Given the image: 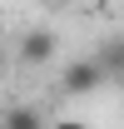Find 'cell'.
Here are the masks:
<instances>
[{
	"instance_id": "6da1fadb",
	"label": "cell",
	"mask_w": 124,
	"mask_h": 129,
	"mask_svg": "<svg viewBox=\"0 0 124 129\" xmlns=\"http://www.w3.org/2000/svg\"><path fill=\"white\" fill-rule=\"evenodd\" d=\"M104 80H109V70L99 64V55H79V60H70L60 70V89L65 94H94Z\"/></svg>"
},
{
	"instance_id": "7a4b0ae2",
	"label": "cell",
	"mask_w": 124,
	"mask_h": 129,
	"mask_svg": "<svg viewBox=\"0 0 124 129\" xmlns=\"http://www.w3.org/2000/svg\"><path fill=\"white\" fill-rule=\"evenodd\" d=\"M55 50H60V40H55V30H25L15 45V64H25V70H40V64L55 60Z\"/></svg>"
},
{
	"instance_id": "3957f363",
	"label": "cell",
	"mask_w": 124,
	"mask_h": 129,
	"mask_svg": "<svg viewBox=\"0 0 124 129\" xmlns=\"http://www.w3.org/2000/svg\"><path fill=\"white\" fill-rule=\"evenodd\" d=\"M0 129H50V124L40 119V109H30V104H10L5 119H0Z\"/></svg>"
},
{
	"instance_id": "277c9868",
	"label": "cell",
	"mask_w": 124,
	"mask_h": 129,
	"mask_svg": "<svg viewBox=\"0 0 124 129\" xmlns=\"http://www.w3.org/2000/svg\"><path fill=\"white\" fill-rule=\"evenodd\" d=\"M99 55V64H104L109 75H124V40H109L104 50H94Z\"/></svg>"
},
{
	"instance_id": "5b68a950",
	"label": "cell",
	"mask_w": 124,
	"mask_h": 129,
	"mask_svg": "<svg viewBox=\"0 0 124 129\" xmlns=\"http://www.w3.org/2000/svg\"><path fill=\"white\" fill-rule=\"evenodd\" d=\"M55 129H94V124H84V119H55Z\"/></svg>"
},
{
	"instance_id": "8992f818",
	"label": "cell",
	"mask_w": 124,
	"mask_h": 129,
	"mask_svg": "<svg viewBox=\"0 0 124 129\" xmlns=\"http://www.w3.org/2000/svg\"><path fill=\"white\" fill-rule=\"evenodd\" d=\"M5 60H10V55H5V50H0V70H5Z\"/></svg>"
},
{
	"instance_id": "52a82bcc",
	"label": "cell",
	"mask_w": 124,
	"mask_h": 129,
	"mask_svg": "<svg viewBox=\"0 0 124 129\" xmlns=\"http://www.w3.org/2000/svg\"><path fill=\"white\" fill-rule=\"evenodd\" d=\"M45 5H60V0H45Z\"/></svg>"
}]
</instances>
